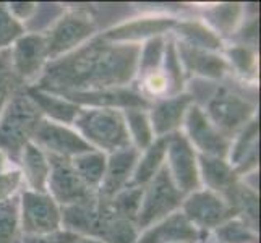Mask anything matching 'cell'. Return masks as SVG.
<instances>
[{"label": "cell", "mask_w": 261, "mask_h": 243, "mask_svg": "<svg viewBox=\"0 0 261 243\" xmlns=\"http://www.w3.org/2000/svg\"><path fill=\"white\" fill-rule=\"evenodd\" d=\"M21 88L24 86L18 81L10 65V53L8 50L0 52V115Z\"/></svg>", "instance_id": "37"}, {"label": "cell", "mask_w": 261, "mask_h": 243, "mask_svg": "<svg viewBox=\"0 0 261 243\" xmlns=\"http://www.w3.org/2000/svg\"><path fill=\"white\" fill-rule=\"evenodd\" d=\"M18 198L23 235H47L62 229V208L47 193L23 190Z\"/></svg>", "instance_id": "9"}, {"label": "cell", "mask_w": 261, "mask_h": 243, "mask_svg": "<svg viewBox=\"0 0 261 243\" xmlns=\"http://www.w3.org/2000/svg\"><path fill=\"white\" fill-rule=\"evenodd\" d=\"M213 233L219 243H258V232L237 218L216 227Z\"/></svg>", "instance_id": "36"}, {"label": "cell", "mask_w": 261, "mask_h": 243, "mask_svg": "<svg viewBox=\"0 0 261 243\" xmlns=\"http://www.w3.org/2000/svg\"><path fill=\"white\" fill-rule=\"evenodd\" d=\"M46 156L50 166L47 180V195L60 208L96 200L97 193L86 186V183L75 172L68 157H62L56 154Z\"/></svg>", "instance_id": "8"}, {"label": "cell", "mask_w": 261, "mask_h": 243, "mask_svg": "<svg viewBox=\"0 0 261 243\" xmlns=\"http://www.w3.org/2000/svg\"><path fill=\"white\" fill-rule=\"evenodd\" d=\"M166 42H167L166 36H159V38H152L141 44L138 68H137V76H140V79L161 71L164 50H166Z\"/></svg>", "instance_id": "32"}, {"label": "cell", "mask_w": 261, "mask_h": 243, "mask_svg": "<svg viewBox=\"0 0 261 243\" xmlns=\"http://www.w3.org/2000/svg\"><path fill=\"white\" fill-rule=\"evenodd\" d=\"M182 128V133L193 146L196 154L227 159L230 140L214 127L201 105H190V109L187 111Z\"/></svg>", "instance_id": "12"}, {"label": "cell", "mask_w": 261, "mask_h": 243, "mask_svg": "<svg viewBox=\"0 0 261 243\" xmlns=\"http://www.w3.org/2000/svg\"><path fill=\"white\" fill-rule=\"evenodd\" d=\"M224 200L236 212V218L244 221L248 227L253 230L258 229V215H259V198L255 188H251L240 180L232 185L229 190L222 195Z\"/></svg>", "instance_id": "27"}, {"label": "cell", "mask_w": 261, "mask_h": 243, "mask_svg": "<svg viewBox=\"0 0 261 243\" xmlns=\"http://www.w3.org/2000/svg\"><path fill=\"white\" fill-rule=\"evenodd\" d=\"M161 73L164 75V78L167 81V88H169L167 96H175V94L184 93L185 73H184L182 64H180L178 56H177L175 41L172 38H167V42H166V50H164Z\"/></svg>", "instance_id": "33"}, {"label": "cell", "mask_w": 261, "mask_h": 243, "mask_svg": "<svg viewBox=\"0 0 261 243\" xmlns=\"http://www.w3.org/2000/svg\"><path fill=\"white\" fill-rule=\"evenodd\" d=\"M177 20L174 16L167 15H151V16H140L133 20L123 21L117 26H112L101 36L111 42H122V44H143L152 38L166 36L174 30Z\"/></svg>", "instance_id": "15"}, {"label": "cell", "mask_w": 261, "mask_h": 243, "mask_svg": "<svg viewBox=\"0 0 261 243\" xmlns=\"http://www.w3.org/2000/svg\"><path fill=\"white\" fill-rule=\"evenodd\" d=\"M145 186H127L122 192H119L115 196L107 200L109 208L114 211L115 215H119L122 219H127L135 222L141 206V198Z\"/></svg>", "instance_id": "35"}, {"label": "cell", "mask_w": 261, "mask_h": 243, "mask_svg": "<svg viewBox=\"0 0 261 243\" xmlns=\"http://www.w3.org/2000/svg\"><path fill=\"white\" fill-rule=\"evenodd\" d=\"M62 229L102 243H137V224L115 215L107 200H96L62 208Z\"/></svg>", "instance_id": "2"}, {"label": "cell", "mask_w": 261, "mask_h": 243, "mask_svg": "<svg viewBox=\"0 0 261 243\" xmlns=\"http://www.w3.org/2000/svg\"><path fill=\"white\" fill-rule=\"evenodd\" d=\"M258 137L259 125L255 117L230 140L227 162L239 177L247 175L258 167Z\"/></svg>", "instance_id": "21"}, {"label": "cell", "mask_w": 261, "mask_h": 243, "mask_svg": "<svg viewBox=\"0 0 261 243\" xmlns=\"http://www.w3.org/2000/svg\"><path fill=\"white\" fill-rule=\"evenodd\" d=\"M33 143L39 146L46 154H56L62 157H75L89 151H96L80 137L78 131L68 125H60L42 119L36 130Z\"/></svg>", "instance_id": "14"}, {"label": "cell", "mask_w": 261, "mask_h": 243, "mask_svg": "<svg viewBox=\"0 0 261 243\" xmlns=\"http://www.w3.org/2000/svg\"><path fill=\"white\" fill-rule=\"evenodd\" d=\"M8 53L13 73L23 86H31L49 64L44 33H24L12 44Z\"/></svg>", "instance_id": "11"}, {"label": "cell", "mask_w": 261, "mask_h": 243, "mask_svg": "<svg viewBox=\"0 0 261 243\" xmlns=\"http://www.w3.org/2000/svg\"><path fill=\"white\" fill-rule=\"evenodd\" d=\"M175 47L185 75L206 79H221L227 75V71H230L226 57L219 52L195 49L178 41H175Z\"/></svg>", "instance_id": "19"}, {"label": "cell", "mask_w": 261, "mask_h": 243, "mask_svg": "<svg viewBox=\"0 0 261 243\" xmlns=\"http://www.w3.org/2000/svg\"><path fill=\"white\" fill-rule=\"evenodd\" d=\"M20 198L13 196L0 203V243H21Z\"/></svg>", "instance_id": "31"}, {"label": "cell", "mask_w": 261, "mask_h": 243, "mask_svg": "<svg viewBox=\"0 0 261 243\" xmlns=\"http://www.w3.org/2000/svg\"><path fill=\"white\" fill-rule=\"evenodd\" d=\"M200 235L201 232L196 230L178 209L141 230L137 243H196Z\"/></svg>", "instance_id": "20"}, {"label": "cell", "mask_w": 261, "mask_h": 243, "mask_svg": "<svg viewBox=\"0 0 261 243\" xmlns=\"http://www.w3.org/2000/svg\"><path fill=\"white\" fill-rule=\"evenodd\" d=\"M18 164H20V172L23 175L26 190L36 193H47L50 166L46 152L31 141L23 148L20 157H18Z\"/></svg>", "instance_id": "23"}, {"label": "cell", "mask_w": 261, "mask_h": 243, "mask_svg": "<svg viewBox=\"0 0 261 243\" xmlns=\"http://www.w3.org/2000/svg\"><path fill=\"white\" fill-rule=\"evenodd\" d=\"M70 162L80 178L86 183V186L97 193V188L101 186L106 174L107 154L101 151H89L85 154L71 157Z\"/></svg>", "instance_id": "28"}, {"label": "cell", "mask_w": 261, "mask_h": 243, "mask_svg": "<svg viewBox=\"0 0 261 243\" xmlns=\"http://www.w3.org/2000/svg\"><path fill=\"white\" fill-rule=\"evenodd\" d=\"M82 238L83 237H80L75 232L60 229L47 235H23L21 243H78Z\"/></svg>", "instance_id": "40"}, {"label": "cell", "mask_w": 261, "mask_h": 243, "mask_svg": "<svg viewBox=\"0 0 261 243\" xmlns=\"http://www.w3.org/2000/svg\"><path fill=\"white\" fill-rule=\"evenodd\" d=\"M64 97L70 99L71 102L80 107H96V109H145L149 111L151 101L138 91L130 88H115V89H102V91H86V93H70Z\"/></svg>", "instance_id": "17"}, {"label": "cell", "mask_w": 261, "mask_h": 243, "mask_svg": "<svg viewBox=\"0 0 261 243\" xmlns=\"http://www.w3.org/2000/svg\"><path fill=\"white\" fill-rule=\"evenodd\" d=\"M42 119L39 109L21 88L0 115V151L5 152L8 160L18 162L23 148L33 141Z\"/></svg>", "instance_id": "4"}, {"label": "cell", "mask_w": 261, "mask_h": 243, "mask_svg": "<svg viewBox=\"0 0 261 243\" xmlns=\"http://www.w3.org/2000/svg\"><path fill=\"white\" fill-rule=\"evenodd\" d=\"M141 44H122L94 36L82 47L50 60L31 86L65 96L70 93L128 88L137 78Z\"/></svg>", "instance_id": "1"}, {"label": "cell", "mask_w": 261, "mask_h": 243, "mask_svg": "<svg viewBox=\"0 0 261 243\" xmlns=\"http://www.w3.org/2000/svg\"><path fill=\"white\" fill-rule=\"evenodd\" d=\"M198 172H200V183L204 185L206 190L221 196L240 180L227 159L214 156L198 154Z\"/></svg>", "instance_id": "24"}, {"label": "cell", "mask_w": 261, "mask_h": 243, "mask_svg": "<svg viewBox=\"0 0 261 243\" xmlns=\"http://www.w3.org/2000/svg\"><path fill=\"white\" fill-rule=\"evenodd\" d=\"M7 166H8V157L5 156V152L0 151V174H4L7 172Z\"/></svg>", "instance_id": "42"}, {"label": "cell", "mask_w": 261, "mask_h": 243, "mask_svg": "<svg viewBox=\"0 0 261 243\" xmlns=\"http://www.w3.org/2000/svg\"><path fill=\"white\" fill-rule=\"evenodd\" d=\"M192 104H195L193 96L185 91L175 96L156 99L148 111L154 138L167 137L182 130L187 111Z\"/></svg>", "instance_id": "16"}, {"label": "cell", "mask_w": 261, "mask_h": 243, "mask_svg": "<svg viewBox=\"0 0 261 243\" xmlns=\"http://www.w3.org/2000/svg\"><path fill=\"white\" fill-rule=\"evenodd\" d=\"M24 93L28 94V97L36 104V107L39 109L44 119L60 123V125H68V127H71L80 111H82V107L75 102H71L70 99L59 96V94L41 91V89L34 86H24Z\"/></svg>", "instance_id": "22"}, {"label": "cell", "mask_w": 261, "mask_h": 243, "mask_svg": "<svg viewBox=\"0 0 261 243\" xmlns=\"http://www.w3.org/2000/svg\"><path fill=\"white\" fill-rule=\"evenodd\" d=\"M8 10L10 13L16 18L18 21H26L36 13L38 10V4H33V2H12V4H7Z\"/></svg>", "instance_id": "41"}, {"label": "cell", "mask_w": 261, "mask_h": 243, "mask_svg": "<svg viewBox=\"0 0 261 243\" xmlns=\"http://www.w3.org/2000/svg\"><path fill=\"white\" fill-rule=\"evenodd\" d=\"M138 157L140 151L135 146H128L115 151L112 154H107L106 174L101 186L97 188V196L109 200L122 192L123 188H127L130 185L135 167H137Z\"/></svg>", "instance_id": "18"}, {"label": "cell", "mask_w": 261, "mask_h": 243, "mask_svg": "<svg viewBox=\"0 0 261 243\" xmlns=\"http://www.w3.org/2000/svg\"><path fill=\"white\" fill-rule=\"evenodd\" d=\"M23 185V175L20 169H8L7 172L0 174V203L16 196Z\"/></svg>", "instance_id": "39"}, {"label": "cell", "mask_w": 261, "mask_h": 243, "mask_svg": "<svg viewBox=\"0 0 261 243\" xmlns=\"http://www.w3.org/2000/svg\"><path fill=\"white\" fill-rule=\"evenodd\" d=\"M24 33V24L10 13L7 4H0V52L10 49Z\"/></svg>", "instance_id": "38"}, {"label": "cell", "mask_w": 261, "mask_h": 243, "mask_svg": "<svg viewBox=\"0 0 261 243\" xmlns=\"http://www.w3.org/2000/svg\"><path fill=\"white\" fill-rule=\"evenodd\" d=\"M204 112L214 127L232 140L256 117V105L227 88H218L210 97Z\"/></svg>", "instance_id": "7"}, {"label": "cell", "mask_w": 261, "mask_h": 243, "mask_svg": "<svg viewBox=\"0 0 261 243\" xmlns=\"http://www.w3.org/2000/svg\"><path fill=\"white\" fill-rule=\"evenodd\" d=\"M96 31L97 24L89 12L78 8L64 13L47 31H44L49 62L82 47L94 38Z\"/></svg>", "instance_id": "5"}, {"label": "cell", "mask_w": 261, "mask_h": 243, "mask_svg": "<svg viewBox=\"0 0 261 243\" xmlns=\"http://www.w3.org/2000/svg\"><path fill=\"white\" fill-rule=\"evenodd\" d=\"M166 167L170 177H172L175 186L184 195H188L201 188L200 172H198V154L193 146L188 143L182 130L175 131L169 137Z\"/></svg>", "instance_id": "13"}, {"label": "cell", "mask_w": 261, "mask_h": 243, "mask_svg": "<svg viewBox=\"0 0 261 243\" xmlns=\"http://www.w3.org/2000/svg\"><path fill=\"white\" fill-rule=\"evenodd\" d=\"M184 198L185 195L175 186L167 167L164 166L143 190L141 206L135 221L138 230H145L152 224L167 218L169 214L178 211Z\"/></svg>", "instance_id": "6"}, {"label": "cell", "mask_w": 261, "mask_h": 243, "mask_svg": "<svg viewBox=\"0 0 261 243\" xmlns=\"http://www.w3.org/2000/svg\"><path fill=\"white\" fill-rule=\"evenodd\" d=\"M169 137L154 138L151 145L140 152V157L135 167V172L130 180V186H146L158 172L166 166V154H167V143Z\"/></svg>", "instance_id": "26"}, {"label": "cell", "mask_w": 261, "mask_h": 243, "mask_svg": "<svg viewBox=\"0 0 261 243\" xmlns=\"http://www.w3.org/2000/svg\"><path fill=\"white\" fill-rule=\"evenodd\" d=\"M180 211L200 232H213L224 222L236 218V212L232 211L227 201L221 195L206 188L185 195Z\"/></svg>", "instance_id": "10"}, {"label": "cell", "mask_w": 261, "mask_h": 243, "mask_svg": "<svg viewBox=\"0 0 261 243\" xmlns=\"http://www.w3.org/2000/svg\"><path fill=\"white\" fill-rule=\"evenodd\" d=\"M178 42L195 49H203L210 52L224 50V41L221 36L213 31L203 20H177L174 30Z\"/></svg>", "instance_id": "25"}, {"label": "cell", "mask_w": 261, "mask_h": 243, "mask_svg": "<svg viewBox=\"0 0 261 243\" xmlns=\"http://www.w3.org/2000/svg\"><path fill=\"white\" fill-rule=\"evenodd\" d=\"M123 119L127 123V130L132 140V146L137 148L140 152L145 151L152 141H154V133L149 122L148 111L145 109H127L122 111Z\"/></svg>", "instance_id": "29"}, {"label": "cell", "mask_w": 261, "mask_h": 243, "mask_svg": "<svg viewBox=\"0 0 261 243\" xmlns=\"http://www.w3.org/2000/svg\"><path fill=\"white\" fill-rule=\"evenodd\" d=\"M242 12H244V8L240 4H221L210 8L206 12V20L203 21L222 38V34H232L237 30Z\"/></svg>", "instance_id": "30"}, {"label": "cell", "mask_w": 261, "mask_h": 243, "mask_svg": "<svg viewBox=\"0 0 261 243\" xmlns=\"http://www.w3.org/2000/svg\"><path fill=\"white\" fill-rule=\"evenodd\" d=\"M226 60L229 68L236 70L244 79H255L258 75V57L248 44H236L226 49Z\"/></svg>", "instance_id": "34"}, {"label": "cell", "mask_w": 261, "mask_h": 243, "mask_svg": "<svg viewBox=\"0 0 261 243\" xmlns=\"http://www.w3.org/2000/svg\"><path fill=\"white\" fill-rule=\"evenodd\" d=\"M71 127L89 146L104 154L132 146L122 111L82 107Z\"/></svg>", "instance_id": "3"}, {"label": "cell", "mask_w": 261, "mask_h": 243, "mask_svg": "<svg viewBox=\"0 0 261 243\" xmlns=\"http://www.w3.org/2000/svg\"><path fill=\"white\" fill-rule=\"evenodd\" d=\"M78 243H102V241H99V240H94V238H82Z\"/></svg>", "instance_id": "43"}]
</instances>
